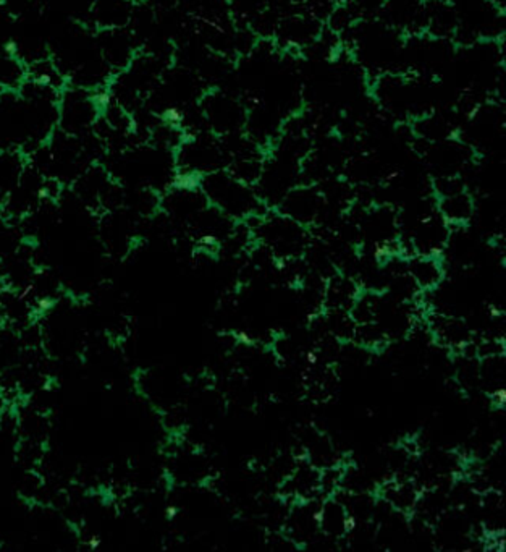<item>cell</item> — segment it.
<instances>
[{
    "mask_svg": "<svg viewBox=\"0 0 506 552\" xmlns=\"http://www.w3.org/2000/svg\"><path fill=\"white\" fill-rule=\"evenodd\" d=\"M453 228L443 221V217L436 211L416 219L414 227L410 233V256L421 254V256H442L445 248L448 247L452 238ZM403 242V240H401Z\"/></svg>",
    "mask_w": 506,
    "mask_h": 552,
    "instance_id": "obj_4",
    "label": "cell"
},
{
    "mask_svg": "<svg viewBox=\"0 0 506 552\" xmlns=\"http://www.w3.org/2000/svg\"><path fill=\"white\" fill-rule=\"evenodd\" d=\"M27 78V68L13 55H0V88L17 89Z\"/></svg>",
    "mask_w": 506,
    "mask_h": 552,
    "instance_id": "obj_14",
    "label": "cell"
},
{
    "mask_svg": "<svg viewBox=\"0 0 506 552\" xmlns=\"http://www.w3.org/2000/svg\"><path fill=\"white\" fill-rule=\"evenodd\" d=\"M356 521L350 517L343 502L335 495H329L320 500L319 528L324 539L340 541L346 539L355 530Z\"/></svg>",
    "mask_w": 506,
    "mask_h": 552,
    "instance_id": "obj_8",
    "label": "cell"
},
{
    "mask_svg": "<svg viewBox=\"0 0 506 552\" xmlns=\"http://www.w3.org/2000/svg\"><path fill=\"white\" fill-rule=\"evenodd\" d=\"M427 329L438 345L454 354H461L472 345L474 334L471 327L459 318L431 313L427 316Z\"/></svg>",
    "mask_w": 506,
    "mask_h": 552,
    "instance_id": "obj_5",
    "label": "cell"
},
{
    "mask_svg": "<svg viewBox=\"0 0 506 552\" xmlns=\"http://www.w3.org/2000/svg\"><path fill=\"white\" fill-rule=\"evenodd\" d=\"M204 115L216 133H235L244 122V112L237 102L227 96H207Z\"/></svg>",
    "mask_w": 506,
    "mask_h": 552,
    "instance_id": "obj_10",
    "label": "cell"
},
{
    "mask_svg": "<svg viewBox=\"0 0 506 552\" xmlns=\"http://www.w3.org/2000/svg\"><path fill=\"white\" fill-rule=\"evenodd\" d=\"M201 191L211 206L233 221H248L249 217L264 214V203L258 191L223 168L202 175Z\"/></svg>",
    "mask_w": 506,
    "mask_h": 552,
    "instance_id": "obj_1",
    "label": "cell"
},
{
    "mask_svg": "<svg viewBox=\"0 0 506 552\" xmlns=\"http://www.w3.org/2000/svg\"><path fill=\"white\" fill-rule=\"evenodd\" d=\"M322 499L298 500L285 521L286 536L296 544H308L322 538L319 528V509Z\"/></svg>",
    "mask_w": 506,
    "mask_h": 552,
    "instance_id": "obj_6",
    "label": "cell"
},
{
    "mask_svg": "<svg viewBox=\"0 0 506 552\" xmlns=\"http://www.w3.org/2000/svg\"><path fill=\"white\" fill-rule=\"evenodd\" d=\"M324 209V195L319 185H314V183H301V185L293 187L277 204V211L280 214L308 228L317 226Z\"/></svg>",
    "mask_w": 506,
    "mask_h": 552,
    "instance_id": "obj_3",
    "label": "cell"
},
{
    "mask_svg": "<svg viewBox=\"0 0 506 552\" xmlns=\"http://www.w3.org/2000/svg\"><path fill=\"white\" fill-rule=\"evenodd\" d=\"M3 50H5V54L13 55V57H17V55H18V44H17V41H8V43L3 45Z\"/></svg>",
    "mask_w": 506,
    "mask_h": 552,
    "instance_id": "obj_16",
    "label": "cell"
},
{
    "mask_svg": "<svg viewBox=\"0 0 506 552\" xmlns=\"http://www.w3.org/2000/svg\"><path fill=\"white\" fill-rule=\"evenodd\" d=\"M352 344L362 347L364 350H382L385 349L390 342V337L387 332L375 323H364L356 324L355 335H352Z\"/></svg>",
    "mask_w": 506,
    "mask_h": 552,
    "instance_id": "obj_13",
    "label": "cell"
},
{
    "mask_svg": "<svg viewBox=\"0 0 506 552\" xmlns=\"http://www.w3.org/2000/svg\"><path fill=\"white\" fill-rule=\"evenodd\" d=\"M54 306V300L49 298V296H44L38 301V311L39 313H44V311H49Z\"/></svg>",
    "mask_w": 506,
    "mask_h": 552,
    "instance_id": "obj_15",
    "label": "cell"
},
{
    "mask_svg": "<svg viewBox=\"0 0 506 552\" xmlns=\"http://www.w3.org/2000/svg\"><path fill=\"white\" fill-rule=\"evenodd\" d=\"M254 232L277 263L303 258L313 242L311 228L301 226L278 211L259 216V224L254 227Z\"/></svg>",
    "mask_w": 506,
    "mask_h": 552,
    "instance_id": "obj_2",
    "label": "cell"
},
{
    "mask_svg": "<svg viewBox=\"0 0 506 552\" xmlns=\"http://www.w3.org/2000/svg\"><path fill=\"white\" fill-rule=\"evenodd\" d=\"M362 292L361 284L350 274L336 270L324 284L322 293V310L350 311Z\"/></svg>",
    "mask_w": 506,
    "mask_h": 552,
    "instance_id": "obj_9",
    "label": "cell"
},
{
    "mask_svg": "<svg viewBox=\"0 0 506 552\" xmlns=\"http://www.w3.org/2000/svg\"><path fill=\"white\" fill-rule=\"evenodd\" d=\"M406 273L411 275L421 292L436 290L445 277L442 256H421V254L408 256Z\"/></svg>",
    "mask_w": 506,
    "mask_h": 552,
    "instance_id": "obj_11",
    "label": "cell"
},
{
    "mask_svg": "<svg viewBox=\"0 0 506 552\" xmlns=\"http://www.w3.org/2000/svg\"><path fill=\"white\" fill-rule=\"evenodd\" d=\"M421 493L422 488L419 486L414 478L392 474L390 478L379 484L375 494L395 512L411 517L414 509H416L417 500L421 497Z\"/></svg>",
    "mask_w": 506,
    "mask_h": 552,
    "instance_id": "obj_7",
    "label": "cell"
},
{
    "mask_svg": "<svg viewBox=\"0 0 506 552\" xmlns=\"http://www.w3.org/2000/svg\"><path fill=\"white\" fill-rule=\"evenodd\" d=\"M437 212L452 228H461L471 222L475 211L474 198L468 190H463L454 195L436 198Z\"/></svg>",
    "mask_w": 506,
    "mask_h": 552,
    "instance_id": "obj_12",
    "label": "cell"
}]
</instances>
